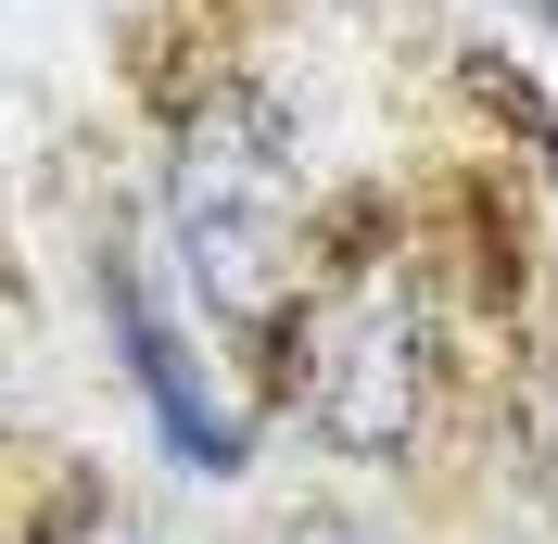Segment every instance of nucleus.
<instances>
[{
	"mask_svg": "<svg viewBox=\"0 0 558 544\" xmlns=\"http://www.w3.org/2000/svg\"><path fill=\"white\" fill-rule=\"evenodd\" d=\"M166 215H178V267L229 330H279L292 292H305V190H292V152L254 102H216L191 114L178 139V177H166Z\"/></svg>",
	"mask_w": 558,
	"mask_h": 544,
	"instance_id": "obj_1",
	"label": "nucleus"
},
{
	"mask_svg": "<svg viewBox=\"0 0 558 544\" xmlns=\"http://www.w3.org/2000/svg\"><path fill=\"white\" fill-rule=\"evenodd\" d=\"M418 393H432V330H418L407 267H355L305 330V431L343 443V456H407Z\"/></svg>",
	"mask_w": 558,
	"mask_h": 544,
	"instance_id": "obj_2",
	"label": "nucleus"
},
{
	"mask_svg": "<svg viewBox=\"0 0 558 544\" xmlns=\"http://www.w3.org/2000/svg\"><path fill=\"white\" fill-rule=\"evenodd\" d=\"M114 342H128V368H140V393H153V418H166L178 456H191V469H242V406L204 380V355L178 342L166 292L140 267H114Z\"/></svg>",
	"mask_w": 558,
	"mask_h": 544,
	"instance_id": "obj_3",
	"label": "nucleus"
},
{
	"mask_svg": "<svg viewBox=\"0 0 558 544\" xmlns=\"http://www.w3.org/2000/svg\"><path fill=\"white\" fill-rule=\"evenodd\" d=\"M64 544H140V532H128V519H89V532H64Z\"/></svg>",
	"mask_w": 558,
	"mask_h": 544,
	"instance_id": "obj_4",
	"label": "nucleus"
}]
</instances>
